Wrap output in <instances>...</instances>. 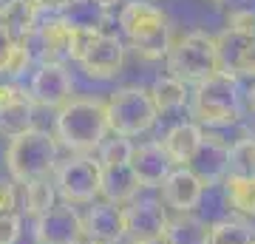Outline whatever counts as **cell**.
I'll use <instances>...</instances> for the list:
<instances>
[{
	"instance_id": "1",
	"label": "cell",
	"mask_w": 255,
	"mask_h": 244,
	"mask_svg": "<svg viewBox=\"0 0 255 244\" xmlns=\"http://www.w3.org/2000/svg\"><path fill=\"white\" fill-rule=\"evenodd\" d=\"M108 117H105V100L97 97H71L57 111L54 139L74 156H88L100 151V145L108 139Z\"/></svg>"
},
{
	"instance_id": "2",
	"label": "cell",
	"mask_w": 255,
	"mask_h": 244,
	"mask_svg": "<svg viewBox=\"0 0 255 244\" xmlns=\"http://www.w3.org/2000/svg\"><path fill=\"white\" fill-rule=\"evenodd\" d=\"M190 117L199 128H230L244 114L241 102V80L233 74L216 71L201 80L187 100Z\"/></svg>"
},
{
	"instance_id": "3",
	"label": "cell",
	"mask_w": 255,
	"mask_h": 244,
	"mask_svg": "<svg viewBox=\"0 0 255 244\" xmlns=\"http://www.w3.org/2000/svg\"><path fill=\"white\" fill-rule=\"evenodd\" d=\"M119 28L128 43L147 60H159L170 45V17L162 6L147 0H130L119 9Z\"/></svg>"
},
{
	"instance_id": "4",
	"label": "cell",
	"mask_w": 255,
	"mask_h": 244,
	"mask_svg": "<svg viewBox=\"0 0 255 244\" xmlns=\"http://www.w3.org/2000/svg\"><path fill=\"white\" fill-rule=\"evenodd\" d=\"M57 162H60V145H57L54 134H48L43 128H31L26 134L14 136L6 148L9 179L17 185L48 179Z\"/></svg>"
},
{
	"instance_id": "5",
	"label": "cell",
	"mask_w": 255,
	"mask_h": 244,
	"mask_svg": "<svg viewBox=\"0 0 255 244\" xmlns=\"http://www.w3.org/2000/svg\"><path fill=\"white\" fill-rule=\"evenodd\" d=\"M167 74L176 77L184 85H199L201 80H207L219 71V54H216V37L207 31H187L179 37L176 43L167 45Z\"/></svg>"
},
{
	"instance_id": "6",
	"label": "cell",
	"mask_w": 255,
	"mask_h": 244,
	"mask_svg": "<svg viewBox=\"0 0 255 244\" xmlns=\"http://www.w3.org/2000/svg\"><path fill=\"white\" fill-rule=\"evenodd\" d=\"M105 117H108V131L114 136L130 139V136H142L156 125V114L150 94L139 85H125L117 88L105 100Z\"/></svg>"
},
{
	"instance_id": "7",
	"label": "cell",
	"mask_w": 255,
	"mask_h": 244,
	"mask_svg": "<svg viewBox=\"0 0 255 244\" xmlns=\"http://www.w3.org/2000/svg\"><path fill=\"white\" fill-rule=\"evenodd\" d=\"M51 185L65 205H91L100 196V165L91 156H68L54 165Z\"/></svg>"
},
{
	"instance_id": "8",
	"label": "cell",
	"mask_w": 255,
	"mask_h": 244,
	"mask_svg": "<svg viewBox=\"0 0 255 244\" xmlns=\"http://www.w3.org/2000/svg\"><path fill=\"white\" fill-rule=\"evenodd\" d=\"M122 210V239L128 244H159L167 225V208L159 199H133Z\"/></svg>"
},
{
	"instance_id": "9",
	"label": "cell",
	"mask_w": 255,
	"mask_h": 244,
	"mask_svg": "<svg viewBox=\"0 0 255 244\" xmlns=\"http://www.w3.org/2000/svg\"><path fill=\"white\" fill-rule=\"evenodd\" d=\"M34 242L37 244H80L82 236V216L74 205H54L46 213L34 219Z\"/></svg>"
},
{
	"instance_id": "10",
	"label": "cell",
	"mask_w": 255,
	"mask_h": 244,
	"mask_svg": "<svg viewBox=\"0 0 255 244\" xmlns=\"http://www.w3.org/2000/svg\"><path fill=\"white\" fill-rule=\"evenodd\" d=\"M74 94V80L65 71V65H51L40 63V68L34 71L31 82H28V97L40 108H54L60 111Z\"/></svg>"
},
{
	"instance_id": "11",
	"label": "cell",
	"mask_w": 255,
	"mask_h": 244,
	"mask_svg": "<svg viewBox=\"0 0 255 244\" xmlns=\"http://www.w3.org/2000/svg\"><path fill=\"white\" fill-rule=\"evenodd\" d=\"M34 128V102L26 88L0 80V134L14 139Z\"/></svg>"
},
{
	"instance_id": "12",
	"label": "cell",
	"mask_w": 255,
	"mask_h": 244,
	"mask_svg": "<svg viewBox=\"0 0 255 244\" xmlns=\"http://www.w3.org/2000/svg\"><path fill=\"white\" fill-rule=\"evenodd\" d=\"M122 65H125V45L117 34L108 31L94 37V43L80 60V68L91 80H114L117 74H122Z\"/></svg>"
},
{
	"instance_id": "13",
	"label": "cell",
	"mask_w": 255,
	"mask_h": 244,
	"mask_svg": "<svg viewBox=\"0 0 255 244\" xmlns=\"http://www.w3.org/2000/svg\"><path fill=\"white\" fill-rule=\"evenodd\" d=\"M26 45L31 48V54H34L40 63L63 65L65 60H68V48H71V26H68L60 14H57V17H46L34 31H31Z\"/></svg>"
},
{
	"instance_id": "14",
	"label": "cell",
	"mask_w": 255,
	"mask_h": 244,
	"mask_svg": "<svg viewBox=\"0 0 255 244\" xmlns=\"http://www.w3.org/2000/svg\"><path fill=\"white\" fill-rule=\"evenodd\" d=\"M187 168L199 176L204 190L213 188V185H221V179L227 176L230 168V142H224L216 134H201L199 151L193 154Z\"/></svg>"
},
{
	"instance_id": "15",
	"label": "cell",
	"mask_w": 255,
	"mask_h": 244,
	"mask_svg": "<svg viewBox=\"0 0 255 244\" xmlns=\"http://www.w3.org/2000/svg\"><path fill=\"white\" fill-rule=\"evenodd\" d=\"M162 190V205L170 208L173 213H193L199 208L201 196H204V185L190 168H173L167 173V179L159 185Z\"/></svg>"
},
{
	"instance_id": "16",
	"label": "cell",
	"mask_w": 255,
	"mask_h": 244,
	"mask_svg": "<svg viewBox=\"0 0 255 244\" xmlns=\"http://www.w3.org/2000/svg\"><path fill=\"white\" fill-rule=\"evenodd\" d=\"M128 165L136 176L139 188H159L167 173L173 171V165L167 162L162 145L159 142H142V145H130V156Z\"/></svg>"
},
{
	"instance_id": "17",
	"label": "cell",
	"mask_w": 255,
	"mask_h": 244,
	"mask_svg": "<svg viewBox=\"0 0 255 244\" xmlns=\"http://www.w3.org/2000/svg\"><path fill=\"white\" fill-rule=\"evenodd\" d=\"M82 236L91 244H119L122 242V210L108 202H91L82 216Z\"/></svg>"
},
{
	"instance_id": "18",
	"label": "cell",
	"mask_w": 255,
	"mask_h": 244,
	"mask_svg": "<svg viewBox=\"0 0 255 244\" xmlns=\"http://www.w3.org/2000/svg\"><path fill=\"white\" fill-rule=\"evenodd\" d=\"M100 165V162H97ZM139 182L130 171V165L128 162H108V165H100V196L108 205H128V202L136 199L139 193Z\"/></svg>"
},
{
	"instance_id": "19",
	"label": "cell",
	"mask_w": 255,
	"mask_h": 244,
	"mask_svg": "<svg viewBox=\"0 0 255 244\" xmlns=\"http://www.w3.org/2000/svg\"><path fill=\"white\" fill-rule=\"evenodd\" d=\"M201 131L196 122H176L167 134L162 136V151L167 156V162L173 168H187L193 159V154L199 151V142H201Z\"/></svg>"
},
{
	"instance_id": "20",
	"label": "cell",
	"mask_w": 255,
	"mask_h": 244,
	"mask_svg": "<svg viewBox=\"0 0 255 244\" xmlns=\"http://www.w3.org/2000/svg\"><path fill=\"white\" fill-rule=\"evenodd\" d=\"M210 225L196 213H173L167 216V225L162 230V244H207Z\"/></svg>"
},
{
	"instance_id": "21",
	"label": "cell",
	"mask_w": 255,
	"mask_h": 244,
	"mask_svg": "<svg viewBox=\"0 0 255 244\" xmlns=\"http://www.w3.org/2000/svg\"><path fill=\"white\" fill-rule=\"evenodd\" d=\"M60 17L71 28H77V31L102 34L105 23H108V9H102L100 3H94V0H65Z\"/></svg>"
},
{
	"instance_id": "22",
	"label": "cell",
	"mask_w": 255,
	"mask_h": 244,
	"mask_svg": "<svg viewBox=\"0 0 255 244\" xmlns=\"http://www.w3.org/2000/svg\"><path fill=\"white\" fill-rule=\"evenodd\" d=\"M147 94H150V102H153V108H156V114H159V117L182 111L184 105H187V100H190V91H187V85H184V82H179L176 77H170V74L159 77V80L153 82V88L147 91Z\"/></svg>"
},
{
	"instance_id": "23",
	"label": "cell",
	"mask_w": 255,
	"mask_h": 244,
	"mask_svg": "<svg viewBox=\"0 0 255 244\" xmlns=\"http://www.w3.org/2000/svg\"><path fill=\"white\" fill-rule=\"evenodd\" d=\"M224 202L241 219H255V176H236L227 173L224 179Z\"/></svg>"
},
{
	"instance_id": "24",
	"label": "cell",
	"mask_w": 255,
	"mask_h": 244,
	"mask_svg": "<svg viewBox=\"0 0 255 244\" xmlns=\"http://www.w3.org/2000/svg\"><path fill=\"white\" fill-rule=\"evenodd\" d=\"M17 196H20V210L28 213L31 219H37L40 213H46L48 208L57 205V190L51 185V176L48 179H34V182H26V185H17Z\"/></svg>"
},
{
	"instance_id": "25",
	"label": "cell",
	"mask_w": 255,
	"mask_h": 244,
	"mask_svg": "<svg viewBox=\"0 0 255 244\" xmlns=\"http://www.w3.org/2000/svg\"><path fill=\"white\" fill-rule=\"evenodd\" d=\"M207 244H255V227L244 219H219L210 225Z\"/></svg>"
},
{
	"instance_id": "26",
	"label": "cell",
	"mask_w": 255,
	"mask_h": 244,
	"mask_svg": "<svg viewBox=\"0 0 255 244\" xmlns=\"http://www.w3.org/2000/svg\"><path fill=\"white\" fill-rule=\"evenodd\" d=\"M34 63V54L26 43H11L0 54V80H17L20 74L28 71V65Z\"/></svg>"
},
{
	"instance_id": "27",
	"label": "cell",
	"mask_w": 255,
	"mask_h": 244,
	"mask_svg": "<svg viewBox=\"0 0 255 244\" xmlns=\"http://www.w3.org/2000/svg\"><path fill=\"white\" fill-rule=\"evenodd\" d=\"M236 176H255V136H244L230 145V168Z\"/></svg>"
},
{
	"instance_id": "28",
	"label": "cell",
	"mask_w": 255,
	"mask_h": 244,
	"mask_svg": "<svg viewBox=\"0 0 255 244\" xmlns=\"http://www.w3.org/2000/svg\"><path fill=\"white\" fill-rule=\"evenodd\" d=\"M97 162L108 165V162H128L130 156V139H122V136H114V139H105L97 151Z\"/></svg>"
},
{
	"instance_id": "29",
	"label": "cell",
	"mask_w": 255,
	"mask_h": 244,
	"mask_svg": "<svg viewBox=\"0 0 255 244\" xmlns=\"http://www.w3.org/2000/svg\"><path fill=\"white\" fill-rule=\"evenodd\" d=\"M20 216V196H17V182L0 179V216Z\"/></svg>"
},
{
	"instance_id": "30",
	"label": "cell",
	"mask_w": 255,
	"mask_h": 244,
	"mask_svg": "<svg viewBox=\"0 0 255 244\" xmlns=\"http://www.w3.org/2000/svg\"><path fill=\"white\" fill-rule=\"evenodd\" d=\"M227 28H233V31H238V34L250 37V40H255V11L244 9V11H233L227 20Z\"/></svg>"
},
{
	"instance_id": "31",
	"label": "cell",
	"mask_w": 255,
	"mask_h": 244,
	"mask_svg": "<svg viewBox=\"0 0 255 244\" xmlns=\"http://www.w3.org/2000/svg\"><path fill=\"white\" fill-rule=\"evenodd\" d=\"M94 31H77V28H71V48H68V60H74V63H80L82 54L88 51V45L94 43Z\"/></svg>"
},
{
	"instance_id": "32",
	"label": "cell",
	"mask_w": 255,
	"mask_h": 244,
	"mask_svg": "<svg viewBox=\"0 0 255 244\" xmlns=\"http://www.w3.org/2000/svg\"><path fill=\"white\" fill-rule=\"evenodd\" d=\"M20 239V216H0V244H17Z\"/></svg>"
},
{
	"instance_id": "33",
	"label": "cell",
	"mask_w": 255,
	"mask_h": 244,
	"mask_svg": "<svg viewBox=\"0 0 255 244\" xmlns=\"http://www.w3.org/2000/svg\"><path fill=\"white\" fill-rule=\"evenodd\" d=\"M31 6H34L43 17H57V14L63 11L65 0H31Z\"/></svg>"
},
{
	"instance_id": "34",
	"label": "cell",
	"mask_w": 255,
	"mask_h": 244,
	"mask_svg": "<svg viewBox=\"0 0 255 244\" xmlns=\"http://www.w3.org/2000/svg\"><path fill=\"white\" fill-rule=\"evenodd\" d=\"M241 77H250V80H255V43H253V48L247 51L244 63H241V74H238V80H241Z\"/></svg>"
},
{
	"instance_id": "35",
	"label": "cell",
	"mask_w": 255,
	"mask_h": 244,
	"mask_svg": "<svg viewBox=\"0 0 255 244\" xmlns=\"http://www.w3.org/2000/svg\"><path fill=\"white\" fill-rule=\"evenodd\" d=\"M241 102H244V111H250L255 117V80L247 85V91H241Z\"/></svg>"
},
{
	"instance_id": "36",
	"label": "cell",
	"mask_w": 255,
	"mask_h": 244,
	"mask_svg": "<svg viewBox=\"0 0 255 244\" xmlns=\"http://www.w3.org/2000/svg\"><path fill=\"white\" fill-rule=\"evenodd\" d=\"M11 43H17V40L9 34V28H6V26H0V54H3V51H6Z\"/></svg>"
},
{
	"instance_id": "37",
	"label": "cell",
	"mask_w": 255,
	"mask_h": 244,
	"mask_svg": "<svg viewBox=\"0 0 255 244\" xmlns=\"http://www.w3.org/2000/svg\"><path fill=\"white\" fill-rule=\"evenodd\" d=\"M94 3H100L102 9H111V6H117L119 0H94Z\"/></svg>"
},
{
	"instance_id": "38",
	"label": "cell",
	"mask_w": 255,
	"mask_h": 244,
	"mask_svg": "<svg viewBox=\"0 0 255 244\" xmlns=\"http://www.w3.org/2000/svg\"><path fill=\"white\" fill-rule=\"evenodd\" d=\"M210 3H216V6H230V3H236V0H210Z\"/></svg>"
},
{
	"instance_id": "39",
	"label": "cell",
	"mask_w": 255,
	"mask_h": 244,
	"mask_svg": "<svg viewBox=\"0 0 255 244\" xmlns=\"http://www.w3.org/2000/svg\"><path fill=\"white\" fill-rule=\"evenodd\" d=\"M147 3H162V0H147Z\"/></svg>"
},
{
	"instance_id": "40",
	"label": "cell",
	"mask_w": 255,
	"mask_h": 244,
	"mask_svg": "<svg viewBox=\"0 0 255 244\" xmlns=\"http://www.w3.org/2000/svg\"><path fill=\"white\" fill-rule=\"evenodd\" d=\"M80 244H91V242H80Z\"/></svg>"
},
{
	"instance_id": "41",
	"label": "cell",
	"mask_w": 255,
	"mask_h": 244,
	"mask_svg": "<svg viewBox=\"0 0 255 244\" xmlns=\"http://www.w3.org/2000/svg\"><path fill=\"white\" fill-rule=\"evenodd\" d=\"M0 3H6V0H0Z\"/></svg>"
}]
</instances>
